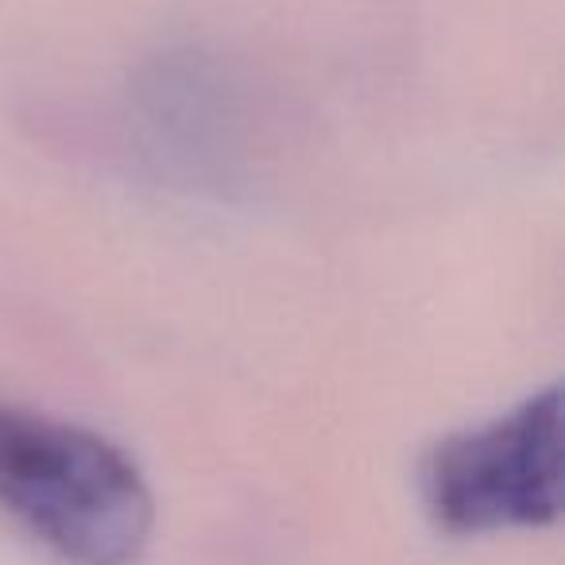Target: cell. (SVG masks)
<instances>
[{"instance_id":"obj_1","label":"cell","mask_w":565,"mask_h":565,"mask_svg":"<svg viewBox=\"0 0 565 565\" xmlns=\"http://www.w3.org/2000/svg\"><path fill=\"white\" fill-rule=\"evenodd\" d=\"M0 508L74 565H132L151 539V488L102 434L0 399Z\"/></svg>"},{"instance_id":"obj_2","label":"cell","mask_w":565,"mask_h":565,"mask_svg":"<svg viewBox=\"0 0 565 565\" xmlns=\"http://www.w3.org/2000/svg\"><path fill=\"white\" fill-rule=\"evenodd\" d=\"M562 392L531 395L511 415L449 434L423 461V503L457 539L539 531L557 519Z\"/></svg>"}]
</instances>
